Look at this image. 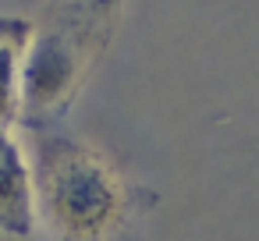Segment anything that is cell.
I'll return each mask as SVG.
<instances>
[{"label": "cell", "instance_id": "3", "mask_svg": "<svg viewBox=\"0 0 259 241\" xmlns=\"http://www.w3.org/2000/svg\"><path fill=\"white\" fill-rule=\"evenodd\" d=\"M39 230L36 223V174L22 128L0 124V234L25 241Z\"/></svg>", "mask_w": 259, "mask_h": 241}, {"label": "cell", "instance_id": "4", "mask_svg": "<svg viewBox=\"0 0 259 241\" xmlns=\"http://www.w3.org/2000/svg\"><path fill=\"white\" fill-rule=\"evenodd\" d=\"M29 32V15H0V124L4 128H22Z\"/></svg>", "mask_w": 259, "mask_h": 241}, {"label": "cell", "instance_id": "1", "mask_svg": "<svg viewBox=\"0 0 259 241\" xmlns=\"http://www.w3.org/2000/svg\"><path fill=\"white\" fill-rule=\"evenodd\" d=\"M22 131L36 174V223L47 241H142L160 191L128 160L68 124Z\"/></svg>", "mask_w": 259, "mask_h": 241}, {"label": "cell", "instance_id": "2", "mask_svg": "<svg viewBox=\"0 0 259 241\" xmlns=\"http://www.w3.org/2000/svg\"><path fill=\"white\" fill-rule=\"evenodd\" d=\"M128 0H43L29 15L22 128L64 124L114 50Z\"/></svg>", "mask_w": 259, "mask_h": 241}]
</instances>
